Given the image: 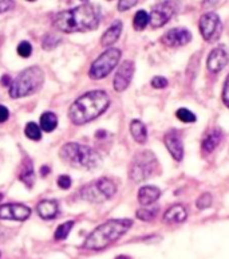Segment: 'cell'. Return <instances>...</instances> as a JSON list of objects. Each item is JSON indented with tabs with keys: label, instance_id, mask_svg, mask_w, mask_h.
I'll list each match as a JSON object with an SVG mask.
<instances>
[{
	"label": "cell",
	"instance_id": "obj_13",
	"mask_svg": "<svg viewBox=\"0 0 229 259\" xmlns=\"http://www.w3.org/2000/svg\"><path fill=\"white\" fill-rule=\"evenodd\" d=\"M192 40V34L187 28H171L161 38V42L167 47L185 46Z\"/></svg>",
	"mask_w": 229,
	"mask_h": 259
},
{
	"label": "cell",
	"instance_id": "obj_41",
	"mask_svg": "<svg viewBox=\"0 0 229 259\" xmlns=\"http://www.w3.org/2000/svg\"><path fill=\"white\" fill-rule=\"evenodd\" d=\"M116 259H132V258H130V256H128V255H120V256H117Z\"/></svg>",
	"mask_w": 229,
	"mask_h": 259
},
{
	"label": "cell",
	"instance_id": "obj_15",
	"mask_svg": "<svg viewBox=\"0 0 229 259\" xmlns=\"http://www.w3.org/2000/svg\"><path fill=\"white\" fill-rule=\"evenodd\" d=\"M229 62V55L222 47H217L210 51L209 57L206 59V67L210 73H220Z\"/></svg>",
	"mask_w": 229,
	"mask_h": 259
},
{
	"label": "cell",
	"instance_id": "obj_34",
	"mask_svg": "<svg viewBox=\"0 0 229 259\" xmlns=\"http://www.w3.org/2000/svg\"><path fill=\"white\" fill-rule=\"evenodd\" d=\"M138 3V0H120L118 3V10L120 11H128L132 7H134Z\"/></svg>",
	"mask_w": 229,
	"mask_h": 259
},
{
	"label": "cell",
	"instance_id": "obj_6",
	"mask_svg": "<svg viewBox=\"0 0 229 259\" xmlns=\"http://www.w3.org/2000/svg\"><path fill=\"white\" fill-rule=\"evenodd\" d=\"M158 166L157 157L153 152L141 151L133 157L130 168H129V176L133 182H145L154 176Z\"/></svg>",
	"mask_w": 229,
	"mask_h": 259
},
{
	"label": "cell",
	"instance_id": "obj_31",
	"mask_svg": "<svg viewBox=\"0 0 229 259\" xmlns=\"http://www.w3.org/2000/svg\"><path fill=\"white\" fill-rule=\"evenodd\" d=\"M18 54L22 57V58H28L30 55L32 54V46L28 42H20L19 46H18Z\"/></svg>",
	"mask_w": 229,
	"mask_h": 259
},
{
	"label": "cell",
	"instance_id": "obj_29",
	"mask_svg": "<svg viewBox=\"0 0 229 259\" xmlns=\"http://www.w3.org/2000/svg\"><path fill=\"white\" fill-rule=\"evenodd\" d=\"M59 43H61V38H58V36H55L52 34H47L43 38L42 45L44 50H51V49H55V47L58 46Z\"/></svg>",
	"mask_w": 229,
	"mask_h": 259
},
{
	"label": "cell",
	"instance_id": "obj_14",
	"mask_svg": "<svg viewBox=\"0 0 229 259\" xmlns=\"http://www.w3.org/2000/svg\"><path fill=\"white\" fill-rule=\"evenodd\" d=\"M163 143L166 145L167 151L170 152L171 157L177 161L184 159V144L183 139L177 131H169L163 136Z\"/></svg>",
	"mask_w": 229,
	"mask_h": 259
},
{
	"label": "cell",
	"instance_id": "obj_10",
	"mask_svg": "<svg viewBox=\"0 0 229 259\" xmlns=\"http://www.w3.org/2000/svg\"><path fill=\"white\" fill-rule=\"evenodd\" d=\"M31 215V208L19 203H10V204L0 205V219L4 221L23 222Z\"/></svg>",
	"mask_w": 229,
	"mask_h": 259
},
{
	"label": "cell",
	"instance_id": "obj_17",
	"mask_svg": "<svg viewBox=\"0 0 229 259\" xmlns=\"http://www.w3.org/2000/svg\"><path fill=\"white\" fill-rule=\"evenodd\" d=\"M222 133L220 129H210L206 136L202 139L201 148L204 153H212V152L218 147V144L221 143Z\"/></svg>",
	"mask_w": 229,
	"mask_h": 259
},
{
	"label": "cell",
	"instance_id": "obj_38",
	"mask_svg": "<svg viewBox=\"0 0 229 259\" xmlns=\"http://www.w3.org/2000/svg\"><path fill=\"white\" fill-rule=\"evenodd\" d=\"M220 0H204V3H202V7L204 8H210L216 6Z\"/></svg>",
	"mask_w": 229,
	"mask_h": 259
},
{
	"label": "cell",
	"instance_id": "obj_42",
	"mask_svg": "<svg viewBox=\"0 0 229 259\" xmlns=\"http://www.w3.org/2000/svg\"><path fill=\"white\" fill-rule=\"evenodd\" d=\"M2 199H3V195L0 194V200H2Z\"/></svg>",
	"mask_w": 229,
	"mask_h": 259
},
{
	"label": "cell",
	"instance_id": "obj_43",
	"mask_svg": "<svg viewBox=\"0 0 229 259\" xmlns=\"http://www.w3.org/2000/svg\"><path fill=\"white\" fill-rule=\"evenodd\" d=\"M28 2H35V0H28Z\"/></svg>",
	"mask_w": 229,
	"mask_h": 259
},
{
	"label": "cell",
	"instance_id": "obj_3",
	"mask_svg": "<svg viewBox=\"0 0 229 259\" xmlns=\"http://www.w3.org/2000/svg\"><path fill=\"white\" fill-rule=\"evenodd\" d=\"M133 226L130 219H111L94 230L85 240V248L87 250H103L111 243L124 236Z\"/></svg>",
	"mask_w": 229,
	"mask_h": 259
},
{
	"label": "cell",
	"instance_id": "obj_11",
	"mask_svg": "<svg viewBox=\"0 0 229 259\" xmlns=\"http://www.w3.org/2000/svg\"><path fill=\"white\" fill-rule=\"evenodd\" d=\"M134 62L132 61H125L122 62V65L120 66V69L117 70L116 77H114V89L116 92H124L129 88L130 82L133 79V75H134Z\"/></svg>",
	"mask_w": 229,
	"mask_h": 259
},
{
	"label": "cell",
	"instance_id": "obj_36",
	"mask_svg": "<svg viewBox=\"0 0 229 259\" xmlns=\"http://www.w3.org/2000/svg\"><path fill=\"white\" fill-rule=\"evenodd\" d=\"M222 101L226 105V108H229V75L226 77L225 83H224V89H222Z\"/></svg>",
	"mask_w": 229,
	"mask_h": 259
},
{
	"label": "cell",
	"instance_id": "obj_9",
	"mask_svg": "<svg viewBox=\"0 0 229 259\" xmlns=\"http://www.w3.org/2000/svg\"><path fill=\"white\" fill-rule=\"evenodd\" d=\"M198 27H200L202 38L208 42H216L221 35V20H220L217 14H214V12L204 14L200 19Z\"/></svg>",
	"mask_w": 229,
	"mask_h": 259
},
{
	"label": "cell",
	"instance_id": "obj_28",
	"mask_svg": "<svg viewBox=\"0 0 229 259\" xmlns=\"http://www.w3.org/2000/svg\"><path fill=\"white\" fill-rule=\"evenodd\" d=\"M176 116H177V118H179L180 121H183L185 124H191V122H194V121L197 120V117L194 116L191 110H188V109L185 108L179 109V110L176 112Z\"/></svg>",
	"mask_w": 229,
	"mask_h": 259
},
{
	"label": "cell",
	"instance_id": "obj_44",
	"mask_svg": "<svg viewBox=\"0 0 229 259\" xmlns=\"http://www.w3.org/2000/svg\"><path fill=\"white\" fill-rule=\"evenodd\" d=\"M82 2H86V0H82Z\"/></svg>",
	"mask_w": 229,
	"mask_h": 259
},
{
	"label": "cell",
	"instance_id": "obj_37",
	"mask_svg": "<svg viewBox=\"0 0 229 259\" xmlns=\"http://www.w3.org/2000/svg\"><path fill=\"white\" fill-rule=\"evenodd\" d=\"M10 117V110L4 105H0V124H3Z\"/></svg>",
	"mask_w": 229,
	"mask_h": 259
},
{
	"label": "cell",
	"instance_id": "obj_23",
	"mask_svg": "<svg viewBox=\"0 0 229 259\" xmlns=\"http://www.w3.org/2000/svg\"><path fill=\"white\" fill-rule=\"evenodd\" d=\"M56 126H58V117H56V114L51 112H46L40 116V128H42V131L50 133V132L55 131Z\"/></svg>",
	"mask_w": 229,
	"mask_h": 259
},
{
	"label": "cell",
	"instance_id": "obj_16",
	"mask_svg": "<svg viewBox=\"0 0 229 259\" xmlns=\"http://www.w3.org/2000/svg\"><path fill=\"white\" fill-rule=\"evenodd\" d=\"M159 196H161V191L154 186H145L138 191V201L144 207L154 204L155 201L159 199Z\"/></svg>",
	"mask_w": 229,
	"mask_h": 259
},
{
	"label": "cell",
	"instance_id": "obj_7",
	"mask_svg": "<svg viewBox=\"0 0 229 259\" xmlns=\"http://www.w3.org/2000/svg\"><path fill=\"white\" fill-rule=\"evenodd\" d=\"M117 186L110 179L101 178L81 190V197L90 203H103L116 195Z\"/></svg>",
	"mask_w": 229,
	"mask_h": 259
},
{
	"label": "cell",
	"instance_id": "obj_27",
	"mask_svg": "<svg viewBox=\"0 0 229 259\" xmlns=\"http://www.w3.org/2000/svg\"><path fill=\"white\" fill-rule=\"evenodd\" d=\"M74 222L73 221H69L66 222V223H63V225L58 226V228H56V231H55V239L56 240H63L66 239L67 236H69V234H70V231L73 230V227H74Z\"/></svg>",
	"mask_w": 229,
	"mask_h": 259
},
{
	"label": "cell",
	"instance_id": "obj_5",
	"mask_svg": "<svg viewBox=\"0 0 229 259\" xmlns=\"http://www.w3.org/2000/svg\"><path fill=\"white\" fill-rule=\"evenodd\" d=\"M43 71L38 66L23 70L10 86V97L23 98L38 92L43 83Z\"/></svg>",
	"mask_w": 229,
	"mask_h": 259
},
{
	"label": "cell",
	"instance_id": "obj_40",
	"mask_svg": "<svg viewBox=\"0 0 229 259\" xmlns=\"http://www.w3.org/2000/svg\"><path fill=\"white\" fill-rule=\"evenodd\" d=\"M48 174H50V168H48V166L44 165L40 168V175H42V176H47Z\"/></svg>",
	"mask_w": 229,
	"mask_h": 259
},
{
	"label": "cell",
	"instance_id": "obj_33",
	"mask_svg": "<svg viewBox=\"0 0 229 259\" xmlns=\"http://www.w3.org/2000/svg\"><path fill=\"white\" fill-rule=\"evenodd\" d=\"M58 186L62 190H69L71 187V178L69 175H62L58 178Z\"/></svg>",
	"mask_w": 229,
	"mask_h": 259
},
{
	"label": "cell",
	"instance_id": "obj_20",
	"mask_svg": "<svg viewBox=\"0 0 229 259\" xmlns=\"http://www.w3.org/2000/svg\"><path fill=\"white\" fill-rule=\"evenodd\" d=\"M121 32H122V23H121L120 20H117V22H114V23L111 24L107 30H106L105 34L102 35V38H101L102 46L109 47L111 46V45H114V43L120 39Z\"/></svg>",
	"mask_w": 229,
	"mask_h": 259
},
{
	"label": "cell",
	"instance_id": "obj_2",
	"mask_svg": "<svg viewBox=\"0 0 229 259\" xmlns=\"http://www.w3.org/2000/svg\"><path fill=\"white\" fill-rule=\"evenodd\" d=\"M110 98L103 90H93L82 94L70 106L69 117L73 124L83 125L99 117L109 108Z\"/></svg>",
	"mask_w": 229,
	"mask_h": 259
},
{
	"label": "cell",
	"instance_id": "obj_25",
	"mask_svg": "<svg viewBox=\"0 0 229 259\" xmlns=\"http://www.w3.org/2000/svg\"><path fill=\"white\" fill-rule=\"evenodd\" d=\"M148 24H149L148 12L144 11V10H140V11L137 12L136 15H134L133 26H134V28H136L137 31H141V30H144Z\"/></svg>",
	"mask_w": 229,
	"mask_h": 259
},
{
	"label": "cell",
	"instance_id": "obj_8",
	"mask_svg": "<svg viewBox=\"0 0 229 259\" xmlns=\"http://www.w3.org/2000/svg\"><path fill=\"white\" fill-rule=\"evenodd\" d=\"M121 59V50L118 49H109L102 53L90 67L89 75L91 79H102L107 77L118 65Z\"/></svg>",
	"mask_w": 229,
	"mask_h": 259
},
{
	"label": "cell",
	"instance_id": "obj_32",
	"mask_svg": "<svg viewBox=\"0 0 229 259\" xmlns=\"http://www.w3.org/2000/svg\"><path fill=\"white\" fill-rule=\"evenodd\" d=\"M150 83H152V86L154 89H163V88H166L167 86V79L165 77H159V75H157V77H154L152 81H150Z\"/></svg>",
	"mask_w": 229,
	"mask_h": 259
},
{
	"label": "cell",
	"instance_id": "obj_1",
	"mask_svg": "<svg viewBox=\"0 0 229 259\" xmlns=\"http://www.w3.org/2000/svg\"><path fill=\"white\" fill-rule=\"evenodd\" d=\"M101 10L94 4H82L79 7L58 12L52 19L56 30L62 32L91 31L99 26Z\"/></svg>",
	"mask_w": 229,
	"mask_h": 259
},
{
	"label": "cell",
	"instance_id": "obj_21",
	"mask_svg": "<svg viewBox=\"0 0 229 259\" xmlns=\"http://www.w3.org/2000/svg\"><path fill=\"white\" fill-rule=\"evenodd\" d=\"M36 211L42 219H54L58 215V203L55 200H42L36 205Z\"/></svg>",
	"mask_w": 229,
	"mask_h": 259
},
{
	"label": "cell",
	"instance_id": "obj_24",
	"mask_svg": "<svg viewBox=\"0 0 229 259\" xmlns=\"http://www.w3.org/2000/svg\"><path fill=\"white\" fill-rule=\"evenodd\" d=\"M158 213V207H144V208H140L137 211V218L140 221L144 222H152Z\"/></svg>",
	"mask_w": 229,
	"mask_h": 259
},
{
	"label": "cell",
	"instance_id": "obj_30",
	"mask_svg": "<svg viewBox=\"0 0 229 259\" xmlns=\"http://www.w3.org/2000/svg\"><path fill=\"white\" fill-rule=\"evenodd\" d=\"M196 205H197V208L200 209H205L208 207L212 205V195L210 194H202L201 196L198 197L197 201H196Z\"/></svg>",
	"mask_w": 229,
	"mask_h": 259
},
{
	"label": "cell",
	"instance_id": "obj_22",
	"mask_svg": "<svg viewBox=\"0 0 229 259\" xmlns=\"http://www.w3.org/2000/svg\"><path fill=\"white\" fill-rule=\"evenodd\" d=\"M130 133L138 144H145L148 140V129L140 120H133L130 122Z\"/></svg>",
	"mask_w": 229,
	"mask_h": 259
},
{
	"label": "cell",
	"instance_id": "obj_4",
	"mask_svg": "<svg viewBox=\"0 0 229 259\" xmlns=\"http://www.w3.org/2000/svg\"><path fill=\"white\" fill-rule=\"evenodd\" d=\"M62 160L81 169H94L101 165V156L95 149L78 143L65 144L59 152Z\"/></svg>",
	"mask_w": 229,
	"mask_h": 259
},
{
	"label": "cell",
	"instance_id": "obj_19",
	"mask_svg": "<svg viewBox=\"0 0 229 259\" xmlns=\"http://www.w3.org/2000/svg\"><path fill=\"white\" fill-rule=\"evenodd\" d=\"M19 180L23 183L24 186L27 188H31L35 183V172H34V164H32L31 159L23 160L22 165H20V174H19Z\"/></svg>",
	"mask_w": 229,
	"mask_h": 259
},
{
	"label": "cell",
	"instance_id": "obj_35",
	"mask_svg": "<svg viewBox=\"0 0 229 259\" xmlns=\"http://www.w3.org/2000/svg\"><path fill=\"white\" fill-rule=\"evenodd\" d=\"M15 6L14 0H0V14L10 11Z\"/></svg>",
	"mask_w": 229,
	"mask_h": 259
},
{
	"label": "cell",
	"instance_id": "obj_18",
	"mask_svg": "<svg viewBox=\"0 0 229 259\" xmlns=\"http://www.w3.org/2000/svg\"><path fill=\"white\" fill-rule=\"evenodd\" d=\"M187 208L183 204H175L171 205L170 208L165 212V215H163V222L169 223V225H171V223H183V222L187 221Z\"/></svg>",
	"mask_w": 229,
	"mask_h": 259
},
{
	"label": "cell",
	"instance_id": "obj_12",
	"mask_svg": "<svg viewBox=\"0 0 229 259\" xmlns=\"http://www.w3.org/2000/svg\"><path fill=\"white\" fill-rule=\"evenodd\" d=\"M173 12H175V10L169 3L163 2V3L157 4L153 7L152 12L149 15V23L154 28L162 27L163 24H166L170 20Z\"/></svg>",
	"mask_w": 229,
	"mask_h": 259
},
{
	"label": "cell",
	"instance_id": "obj_26",
	"mask_svg": "<svg viewBox=\"0 0 229 259\" xmlns=\"http://www.w3.org/2000/svg\"><path fill=\"white\" fill-rule=\"evenodd\" d=\"M24 133L30 140H34V141H39L42 139V128L36 125L35 122H28L26 125V129H24Z\"/></svg>",
	"mask_w": 229,
	"mask_h": 259
},
{
	"label": "cell",
	"instance_id": "obj_39",
	"mask_svg": "<svg viewBox=\"0 0 229 259\" xmlns=\"http://www.w3.org/2000/svg\"><path fill=\"white\" fill-rule=\"evenodd\" d=\"M12 81H11V77L7 75V74H4L3 77H2V85L3 86H11Z\"/></svg>",
	"mask_w": 229,
	"mask_h": 259
}]
</instances>
